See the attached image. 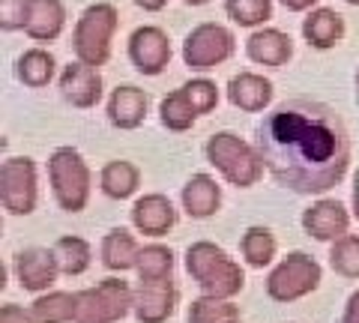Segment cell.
I'll list each match as a JSON object with an SVG mask.
<instances>
[{
    "label": "cell",
    "mask_w": 359,
    "mask_h": 323,
    "mask_svg": "<svg viewBox=\"0 0 359 323\" xmlns=\"http://www.w3.org/2000/svg\"><path fill=\"white\" fill-rule=\"evenodd\" d=\"M266 174L294 195H327L353 159V144L341 114L318 99H287L255 126Z\"/></svg>",
    "instance_id": "obj_1"
},
{
    "label": "cell",
    "mask_w": 359,
    "mask_h": 323,
    "mask_svg": "<svg viewBox=\"0 0 359 323\" xmlns=\"http://www.w3.org/2000/svg\"><path fill=\"white\" fill-rule=\"evenodd\" d=\"M183 266L204 296L233 299L245 287V270L240 266V261L231 258L222 246L210 240L192 242L183 254Z\"/></svg>",
    "instance_id": "obj_2"
},
{
    "label": "cell",
    "mask_w": 359,
    "mask_h": 323,
    "mask_svg": "<svg viewBox=\"0 0 359 323\" xmlns=\"http://www.w3.org/2000/svg\"><path fill=\"white\" fill-rule=\"evenodd\" d=\"M204 156L222 180L233 188H252L266 174L261 150L240 138L237 132H212L204 144Z\"/></svg>",
    "instance_id": "obj_3"
},
{
    "label": "cell",
    "mask_w": 359,
    "mask_h": 323,
    "mask_svg": "<svg viewBox=\"0 0 359 323\" xmlns=\"http://www.w3.org/2000/svg\"><path fill=\"white\" fill-rule=\"evenodd\" d=\"M48 186L63 213H84L93 195V171L81 150L57 147L48 156Z\"/></svg>",
    "instance_id": "obj_4"
},
{
    "label": "cell",
    "mask_w": 359,
    "mask_h": 323,
    "mask_svg": "<svg viewBox=\"0 0 359 323\" xmlns=\"http://www.w3.org/2000/svg\"><path fill=\"white\" fill-rule=\"evenodd\" d=\"M120 25L117 6L114 4H90L81 18L75 21L72 30V51L75 60H81L87 66H105L111 60V42H114V33Z\"/></svg>",
    "instance_id": "obj_5"
},
{
    "label": "cell",
    "mask_w": 359,
    "mask_h": 323,
    "mask_svg": "<svg viewBox=\"0 0 359 323\" xmlns=\"http://www.w3.org/2000/svg\"><path fill=\"white\" fill-rule=\"evenodd\" d=\"M323 282V266L309 252H287L266 275V296L278 305H290L297 299L314 294Z\"/></svg>",
    "instance_id": "obj_6"
},
{
    "label": "cell",
    "mask_w": 359,
    "mask_h": 323,
    "mask_svg": "<svg viewBox=\"0 0 359 323\" xmlns=\"http://www.w3.org/2000/svg\"><path fill=\"white\" fill-rule=\"evenodd\" d=\"M135 311V287L120 275H108L78 291L75 323H120Z\"/></svg>",
    "instance_id": "obj_7"
},
{
    "label": "cell",
    "mask_w": 359,
    "mask_h": 323,
    "mask_svg": "<svg viewBox=\"0 0 359 323\" xmlns=\"http://www.w3.org/2000/svg\"><path fill=\"white\" fill-rule=\"evenodd\" d=\"M0 204L6 216H30L39 204V168L30 156H9L0 165Z\"/></svg>",
    "instance_id": "obj_8"
},
{
    "label": "cell",
    "mask_w": 359,
    "mask_h": 323,
    "mask_svg": "<svg viewBox=\"0 0 359 323\" xmlns=\"http://www.w3.org/2000/svg\"><path fill=\"white\" fill-rule=\"evenodd\" d=\"M233 51H237V36L216 21H204V25L192 27L183 39V63L198 75L228 63Z\"/></svg>",
    "instance_id": "obj_9"
},
{
    "label": "cell",
    "mask_w": 359,
    "mask_h": 323,
    "mask_svg": "<svg viewBox=\"0 0 359 323\" xmlns=\"http://www.w3.org/2000/svg\"><path fill=\"white\" fill-rule=\"evenodd\" d=\"M13 275H15L21 291L39 296L45 291H54V282H57V275H63V273H60L57 258H54V249L30 246V249L15 252Z\"/></svg>",
    "instance_id": "obj_10"
},
{
    "label": "cell",
    "mask_w": 359,
    "mask_h": 323,
    "mask_svg": "<svg viewBox=\"0 0 359 323\" xmlns=\"http://www.w3.org/2000/svg\"><path fill=\"white\" fill-rule=\"evenodd\" d=\"M171 57H174V48H171V39H168V33L162 27L144 25L138 30H132L129 60L141 75H147V78L162 75L168 69V63H171Z\"/></svg>",
    "instance_id": "obj_11"
},
{
    "label": "cell",
    "mask_w": 359,
    "mask_h": 323,
    "mask_svg": "<svg viewBox=\"0 0 359 323\" xmlns=\"http://www.w3.org/2000/svg\"><path fill=\"white\" fill-rule=\"evenodd\" d=\"M351 219L353 213L347 209L339 198H318L311 207L302 209V231L318 242H332L351 233Z\"/></svg>",
    "instance_id": "obj_12"
},
{
    "label": "cell",
    "mask_w": 359,
    "mask_h": 323,
    "mask_svg": "<svg viewBox=\"0 0 359 323\" xmlns=\"http://www.w3.org/2000/svg\"><path fill=\"white\" fill-rule=\"evenodd\" d=\"M57 87H60V96L78 111L96 108L105 96V81H102V75H99V69L81 63V60H72L63 66Z\"/></svg>",
    "instance_id": "obj_13"
},
{
    "label": "cell",
    "mask_w": 359,
    "mask_h": 323,
    "mask_svg": "<svg viewBox=\"0 0 359 323\" xmlns=\"http://www.w3.org/2000/svg\"><path fill=\"white\" fill-rule=\"evenodd\" d=\"M129 216H132V228L138 233H144V237H150V240H159L168 231H174L177 219H180L174 200L168 195H162V192L141 195L132 204Z\"/></svg>",
    "instance_id": "obj_14"
},
{
    "label": "cell",
    "mask_w": 359,
    "mask_h": 323,
    "mask_svg": "<svg viewBox=\"0 0 359 323\" xmlns=\"http://www.w3.org/2000/svg\"><path fill=\"white\" fill-rule=\"evenodd\" d=\"M180 291L174 278H162V282H138L135 287V320L138 323H168L177 311Z\"/></svg>",
    "instance_id": "obj_15"
},
{
    "label": "cell",
    "mask_w": 359,
    "mask_h": 323,
    "mask_svg": "<svg viewBox=\"0 0 359 323\" xmlns=\"http://www.w3.org/2000/svg\"><path fill=\"white\" fill-rule=\"evenodd\" d=\"M147 111H150V96H147V90H141V87H135V84H117L105 105L108 123L120 132L141 129L144 120H147Z\"/></svg>",
    "instance_id": "obj_16"
},
{
    "label": "cell",
    "mask_w": 359,
    "mask_h": 323,
    "mask_svg": "<svg viewBox=\"0 0 359 323\" xmlns=\"http://www.w3.org/2000/svg\"><path fill=\"white\" fill-rule=\"evenodd\" d=\"M224 96L233 108L245 111V114H266V108L276 99V87L261 72H240L228 81Z\"/></svg>",
    "instance_id": "obj_17"
},
{
    "label": "cell",
    "mask_w": 359,
    "mask_h": 323,
    "mask_svg": "<svg viewBox=\"0 0 359 323\" xmlns=\"http://www.w3.org/2000/svg\"><path fill=\"white\" fill-rule=\"evenodd\" d=\"M245 57L257 66H269V69H282L294 57V39L278 27H257L249 39H245Z\"/></svg>",
    "instance_id": "obj_18"
},
{
    "label": "cell",
    "mask_w": 359,
    "mask_h": 323,
    "mask_svg": "<svg viewBox=\"0 0 359 323\" xmlns=\"http://www.w3.org/2000/svg\"><path fill=\"white\" fill-rule=\"evenodd\" d=\"M189 219H212L222 209V186L212 174H192L180 192Z\"/></svg>",
    "instance_id": "obj_19"
},
{
    "label": "cell",
    "mask_w": 359,
    "mask_h": 323,
    "mask_svg": "<svg viewBox=\"0 0 359 323\" xmlns=\"http://www.w3.org/2000/svg\"><path fill=\"white\" fill-rule=\"evenodd\" d=\"M138 254H141V246L135 240V233L129 228H111L102 242H99V261L108 273H129L138 266Z\"/></svg>",
    "instance_id": "obj_20"
},
{
    "label": "cell",
    "mask_w": 359,
    "mask_h": 323,
    "mask_svg": "<svg viewBox=\"0 0 359 323\" xmlns=\"http://www.w3.org/2000/svg\"><path fill=\"white\" fill-rule=\"evenodd\" d=\"M302 39L318 51H330L344 39V18L330 6H318L302 18Z\"/></svg>",
    "instance_id": "obj_21"
},
{
    "label": "cell",
    "mask_w": 359,
    "mask_h": 323,
    "mask_svg": "<svg viewBox=\"0 0 359 323\" xmlns=\"http://www.w3.org/2000/svg\"><path fill=\"white\" fill-rule=\"evenodd\" d=\"M66 27V6L63 0H30V13L25 33L33 42H54L60 39Z\"/></svg>",
    "instance_id": "obj_22"
},
{
    "label": "cell",
    "mask_w": 359,
    "mask_h": 323,
    "mask_svg": "<svg viewBox=\"0 0 359 323\" xmlns=\"http://www.w3.org/2000/svg\"><path fill=\"white\" fill-rule=\"evenodd\" d=\"M99 188L111 200H126L141 188V168L129 159H111L99 171Z\"/></svg>",
    "instance_id": "obj_23"
},
{
    "label": "cell",
    "mask_w": 359,
    "mask_h": 323,
    "mask_svg": "<svg viewBox=\"0 0 359 323\" xmlns=\"http://www.w3.org/2000/svg\"><path fill=\"white\" fill-rule=\"evenodd\" d=\"M54 75H57V60H54L51 51L45 48H27L21 57L15 60V78L30 90H42V87H48L54 81Z\"/></svg>",
    "instance_id": "obj_24"
},
{
    "label": "cell",
    "mask_w": 359,
    "mask_h": 323,
    "mask_svg": "<svg viewBox=\"0 0 359 323\" xmlns=\"http://www.w3.org/2000/svg\"><path fill=\"white\" fill-rule=\"evenodd\" d=\"M276 254H278L276 233L266 225H252V228L243 231L240 258L245 261V266H252V270H266V266L276 261Z\"/></svg>",
    "instance_id": "obj_25"
},
{
    "label": "cell",
    "mask_w": 359,
    "mask_h": 323,
    "mask_svg": "<svg viewBox=\"0 0 359 323\" xmlns=\"http://www.w3.org/2000/svg\"><path fill=\"white\" fill-rule=\"evenodd\" d=\"M30 315L36 323H75L78 291H45L33 299Z\"/></svg>",
    "instance_id": "obj_26"
},
{
    "label": "cell",
    "mask_w": 359,
    "mask_h": 323,
    "mask_svg": "<svg viewBox=\"0 0 359 323\" xmlns=\"http://www.w3.org/2000/svg\"><path fill=\"white\" fill-rule=\"evenodd\" d=\"M198 120H201V114L195 111L192 99H189V93L183 90V87L171 90V93H168L162 102H159V123H162L168 132H177V135H183V132L192 129Z\"/></svg>",
    "instance_id": "obj_27"
},
{
    "label": "cell",
    "mask_w": 359,
    "mask_h": 323,
    "mask_svg": "<svg viewBox=\"0 0 359 323\" xmlns=\"http://www.w3.org/2000/svg\"><path fill=\"white\" fill-rule=\"evenodd\" d=\"M54 258L60 263V273L63 275H84L93 263V246L84 240V237H75V233H66V237L54 240Z\"/></svg>",
    "instance_id": "obj_28"
},
{
    "label": "cell",
    "mask_w": 359,
    "mask_h": 323,
    "mask_svg": "<svg viewBox=\"0 0 359 323\" xmlns=\"http://www.w3.org/2000/svg\"><path fill=\"white\" fill-rule=\"evenodd\" d=\"M174 266L177 254L162 242H150V246H141L135 273H138V282H162V278H174Z\"/></svg>",
    "instance_id": "obj_29"
},
{
    "label": "cell",
    "mask_w": 359,
    "mask_h": 323,
    "mask_svg": "<svg viewBox=\"0 0 359 323\" xmlns=\"http://www.w3.org/2000/svg\"><path fill=\"white\" fill-rule=\"evenodd\" d=\"M240 305L233 299H216V296H204L192 299V305L186 311V323H240Z\"/></svg>",
    "instance_id": "obj_30"
},
{
    "label": "cell",
    "mask_w": 359,
    "mask_h": 323,
    "mask_svg": "<svg viewBox=\"0 0 359 323\" xmlns=\"http://www.w3.org/2000/svg\"><path fill=\"white\" fill-rule=\"evenodd\" d=\"M224 13L240 27H264L273 18V0H224Z\"/></svg>",
    "instance_id": "obj_31"
},
{
    "label": "cell",
    "mask_w": 359,
    "mask_h": 323,
    "mask_svg": "<svg viewBox=\"0 0 359 323\" xmlns=\"http://www.w3.org/2000/svg\"><path fill=\"white\" fill-rule=\"evenodd\" d=\"M330 266L341 278H359V233H347V237L332 242Z\"/></svg>",
    "instance_id": "obj_32"
},
{
    "label": "cell",
    "mask_w": 359,
    "mask_h": 323,
    "mask_svg": "<svg viewBox=\"0 0 359 323\" xmlns=\"http://www.w3.org/2000/svg\"><path fill=\"white\" fill-rule=\"evenodd\" d=\"M183 90L189 93V99H192V105H195V111H198L201 117H207V114H212V111L219 108L222 93H219L216 81H212V78H207V75L189 78V81L183 84Z\"/></svg>",
    "instance_id": "obj_33"
},
{
    "label": "cell",
    "mask_w": 359,
    "mask_h": 323,
    "mask_svg": "<svg viewBox=\"0 0 359 323\" xmlns=\"http://www.w3.org/2000/svg\"><path fill=\"white\" fill-rule=\"evenodd\" d=\"M30 13V0H0V27L6 33L25 30Z\"/></svg>",
    "instance_id": "obj_34"
},
{
    "label": "cell",
    "mask_w": 359,
    "mask_h": 323,
    "mask_svg": "<svg viewBox=\"0 0 359 323\" xmlns=\"http://www.w3.org/2000/svg\"><path fill=\"white\" fill-rule=\"evenodd\" d=\"M0 323H36V320H33L30 308L6 303V305H0Z\"/></svg>",
    "instance_id": "obj_35"
},
{
    "label": "cell",
    "mask_w": 359,
    "mask_h": 323,
    "mask_svg": "<svg viewBox=\"0 0 359 323\" xmlns=\"http://www.w3.org/2000/svg\"><path fill=\"white\" fill-rule=\"evenodd\" d=\"M339 323H359V291H353L347 296L344 311H341V320Z\"/></svg>",
    "instance_id": "obj_36"
},
{
    "label": "cell",
    "mask_w": 359,
    "mask_h": 323,
    "mask_svg": "<svg viewBox=\"0 0 359 323\" xmlns=\"http://www.w3.org/2000/svg\"><path fill=\"white\" fill-rule=\"evenodd\" d=\"M318 0H282V6L290 9V13H311V6Z\"/></svg>",
    "instance_id": "obj_37"
},
{
    "label": "cell",
    "mask_w": 359,
    "mask_h": 323,
    "mask_svg": "<svg viewBox=\"0 0 359 323\" xmlns=\"http://www.w3.org/2000/svg\"><path fill=\"white\" fill-rule=\"evenodd\" d=\"M135 6H141L144 13H162V9L168 6V0H132Z\"/></svg>",
    "instance_id": "obj_38"
},
{
    "label": "cell",
    "mask_w": 359,
    "mask_h": 323,
    "mask_svg": "<svg viewBox=\"0 0 359 323\" xmlns=\"http://www.w3.org/2000/svg\"><path fill=\"white\" fill-rule=\"evenodd\" d=\"M351 213H353V219L359 221V192L353 195V200H351Z\"/></svg>",
    "instance_id": "obj_39"
},
{
    "label": "cell",
    "mask_w": 359,
    "mask_h": 323,
    "mask_svg": "<svg viewBox=\"0 0 359 323\" xmlns=\"http://www.w3.org/2000/svg\"><path fill=\"white\" fill-rule=\"evenodd\" d=\"M183 4H189V6H204V4H210V0H183Z\"/></svg>",
    "instance_id": "obj_40"
},
{
    "label": "cell",
    "mask_w": 359,
    "mask_h": 323,
    "mask_svg": "<svg viewBox=\"0 0 359 323\" xmlns=\"http://www.w3.org/2000/svg\"><path fill=\"white\" fill-rule=\"evenodd\" d=\"M344 4H351V6H359V0H344Z\"/></svg>",
    "instance_id": "obj_41"
},
{
    "label": "cell",
    "mask_w": 359,
    "mask_h": 323,
    "mask_svg": "<svg viewBox=\"0 0 359 323\" xmlns=\"http://www.w3.org/2000/svg\"><path fill=\"white\" fill-rule=\"evenodd\" d=\"M356 90H359V69H356Z\"/></svg>",
    "instance_id": "obj_42"
},
{
    "label": "cell",
    "mask_w": 359,
    "mask_h": 323,
    "mask_svg": "<svg viewBox=\"0 0 359 323\" xmlns=\"http://www.w3.org/2000/svg\"><path fill=\"white\" fill-rule=\"evenodd\" d=\"M240 323H243V320H240Z\"/></svg>",
    "instance_id": "obj_43"
}]
</instances>
